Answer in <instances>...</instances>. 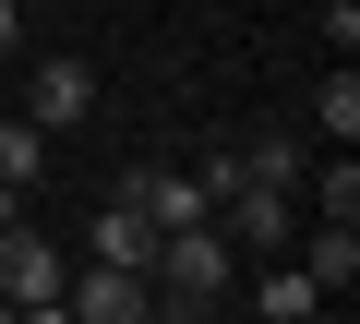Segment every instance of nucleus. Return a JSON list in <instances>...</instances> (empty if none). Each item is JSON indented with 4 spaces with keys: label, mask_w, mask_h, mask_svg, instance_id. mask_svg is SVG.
I'll use <instances>...</instances> for the list:
<instances>
[{
    "label": "nucleus",
    "mask_w": 360,
    "mask_h": 324,
    "mask_svg": "<svg viewBox=\"0 0 360 324\" xmlns=\"http://www.w3.org/2000/svg\"><path fill=\"white\" fill-rule=\"evenodd\" d=\"M312 132H324V144H348V132H360V72H348V60L324 72V96H312Z\"/></svg>",
    "instance_id": "nucleus-11"
},
{
    "label": "nucleus",
    "mask_w": 360,
    "mask_h": 324,
    "mask_svg": "<svg viewBox=\"0 0 360 324\" xmlns=\"http://www.w3.org/2000/svg\"><path fill=\"white\" fill-rule=\"evenodd\" d=\"M60 276H72V264H60L49 228H25V216L0 228V312H60Z\"/></svg>",
    "instance_id": "nucleus-2"
},
{
    "label": "nucleus",
    "mask_w": 360,
    "mask_h": 324,
    "mask_svg": "<svg viewBox=\"0 0 360 324\" xmlns=\"http://www.w3.org/2000/svg\"><path fill=\"white\" fill-rule=\"evenodd\" d=\"M144 300H156V276L144 264H84V276H60V312H84V324H144Z\"/></svg>",
    "instance_id": "nucleus-3"
},
{
    "label": "nucleus",
    "mask_w": 360,
    "mask_h": 324,
    "mask_svg": "<svg viewBox=\"0 0 360 324\" xmlns=\"http://www.w3.org/2000/svg\"><path fill=\"white\" fill-rule=\"evenodd\" d=\"M120 193H132V205H144V216H156V228H193V216H217V205H205V181H193V169H132V181H120Z\"/></svg>",
    "instance_id": "nucleus-6"
},
{
    "label": "nucleus",
    "mask_w": 360,
    "mask_h": 324,
    "mask_svg": "<svg viewBox=\"0 0 360 324\" xmlns=\"http://www.w3.org/2000/svg\"><path fill=\"white\" fill-rule=\"evenodd\" d=\"M13 216H25V193H13V181H0V228H13Z\"/></svg>",
    "instance_id": "nucleus-14"
},
{
    "label": "nucleus",
    "mask_w": 360,
    "mask_h": 324,
    "mask_svg": "<svg viewBox=\"0 0 360 324\" xmlns=\"http://www.w3.org/2000/svg\"><path fill=\"white\" fill-rule=\"evenodd\" d=\"M25 48V0H0V60H13Z\"/></svg>",
    "instance_id": "nucleus-13"
},
{
    "label": "nucleus",
    "mask_w": 360,
    "mask_h": 324,
    "mask_svg": "<svg viewBox=\"0 0 360 324\" xmlns=\"http://www.w3.org/2000/svg\"><path fill=\"white\" fill-rule=\"evenodd\" d=\"M217 228H229L240 252H288V228H300V216H288V193H264V181H229V193H217Z\"/></svg>",
    "instance_id": "nucleus-4"
},
{
    "label": "nucleus",
    "mask_w": 360,
    "mask_h": 324,
    "mask_svg": "<svg viewBox=\"0 0 360 324\" xmlns=\"http://www.w3.org/2000/svg\"><path fill=\"white\" fill-rule=\"evenodd\" d=\"M96 252H108V264H156V216H144L132 193H108V205H96Z\"/></svg>",
    "instance_id": "nucleus-10"
},
{
    "label": "nucleus",
    "mask_w": 360,
    "mask_h": 324,
    "mask_svg": "<svg viewBox=\"0 0 360 324\" xmlns=\"http://www.w3.org/2000/svg\"><path fill=\"white\" fill-rule=\"evenodd\" d=\"M37 169H49V132H37V120H0V181L37 193Z\"/></svg>",
    "instance_id": "nucleus-12"
},
{
    "label": "nucleus",
    "mask_w": 360,
    "mask_h": 324,
    "mask_svg": "<svg viewBox=\"0 0 360 324\" xmlns=\"http://www.w3.org/2000/svg\"><path fill=\"white\" fill-rule=\"evenodd\" d=\"M229 156H240V181H264V193H300V169H312V144H300V132H276V120H264L252 144H229Z\"/></svg>",
    "instance_id": "nucleus-7"
},
{
    "label": "nucleus",
    "mask_w": 360,
    "mask_h": 324,
    "mask_svg": "<svg viewBox=\"0 0 360 324\" xmlns=\"http://www.w3.org/2000/svg\"><path fill=\"white\" fill-rule=\"evenodd\" d=\"M25 120H37V132H72V120H96V72H84V60H49V72L25 84Z\"/></svg>",
    "instance_id": "nucleus-5"
},
{
    "label": "nucleus",
    "mask_w": 360,
    "mask_h": 324,
    "mask_svg": "<svg viewBox=\"0 0 360 324\" xmlns=\"http://www.w3.org/2000/svg\"><path fill=\"white\" fill-rule=\"evenodd\" d=\"M252 312H264V324H312V312H324V288H312L288 252H264V276H252Z\"/></svg>",
    "instance_id": "nucleus-9"
},
{
    "label": "nucleus",
    "mask_w": 360,
    "mask_h": 324,
    "mask_svg": "<svg viewBox=\"0 0 360 324\" xmlns=\"http://www.w3.org/2000/svg\"><path fill=\"white\" fill-rule=\"evenodd\" d=\"M144 276H156L168 300H193V312H205V300H229V288H240V240H229L217 216H193V228H156V264H144Z\"/></svg>",
    "instance_id": "nucleus-1"
},
{
    "label": "nucleus",
    "mask_w": 360,
    "mask_h": 324,
    "mask_svg": "<svg viewBox=\"0 0 360 324\" xmlns=\"http://www.w3.org/2000/svg\"><path fill=\"white\" fill-rule=\"evenodd\" d=\"M300 276H312L324 300H336V288H360V228H348V216H324V228L300 240Z\"/></svg>",
    "instance_id": "nucleus-8"
}]
</instances>
